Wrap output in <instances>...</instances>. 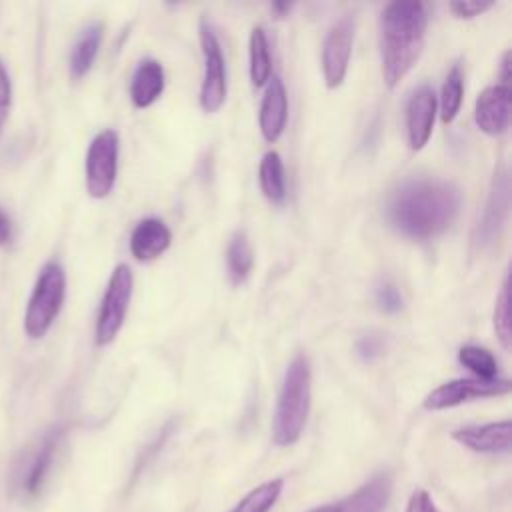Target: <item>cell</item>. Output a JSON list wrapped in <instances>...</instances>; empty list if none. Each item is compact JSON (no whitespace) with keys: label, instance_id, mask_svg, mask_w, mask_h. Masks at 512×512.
Segmentation results:
<instances>
[{"label":"cell","instance_id":"obj_1","mask_svg":"<svg viewBox=\"0 0 512 512\" xmlns=\"http://www.w3.org/2000/svg\"><path fill=\"white\" fill-rule=\"evenodd\" d=\"M460 208L462 194L452 182L414 178L388 196L386 218L406 238L430 240L452 226Z\"/></svg>","mask_w":512,"mask_h":512},{"label":"cell","instance_id":"obj_2","mask_svg":"<svg viewBox=\"0 0 512 512\" xmlns=\"http://www.w3.org/2000/svg\"><path fill=\"white\" fill-rule=\"evenodd\" d=\"M428 14L418 0H396L386 4L380 18L382 78L396 88L418 62L426 40Z\"/></svg>","mask_w":512,"mask_h":512},{"label":"cell","instance_id":"obj_3","mask_svg":"<svg viewBox=\"0 0 512 512\" xmlns=\"http://www.w3.org/2000/svg\"><path fill=\"white\" fill-rule=\"evenodd\" d=\"M312 402L310 360L296 354L284 372L272 418V440L276 446H292L300 440Z\"/></svg>","mask_w":512,"mask_h":512},{"label":"cell","instance_id":"obj_4","mask_svg":"<svg viewBox=\"0 0 512 512\" xmlns=\"http://www.w3.org/2000/svg\"><path fill=\"white\" fill-rule=\"evenodd\" d=\"M66 298V272L58 262H46L36 278L24 312V332L30 340L48 334Z\"/></svg>","mask_w":512,"mask_h":512},{"label":"cell","instance_id":"obj_5","mask_svg":"<svg viewBox=\"0 0 512 512\" xmlns=\"http://www.w3.org/2000/svg\"><path fill=\"white\" fill-rule=\"evenodd\" d=\"M132 286V270L126 264H118L108 278V286L104 290L96 318L94 340L98 346H108L118 336L132 298Z\"/></svg>","mask_w":512,"mask_h":512},{"label":"cell","instance_id":"obj_6","mask_svg":"<svg viewBox=\"0 0 512 512\" xmlns=\"http://www.w3.org/2000/svg\"><path fill=\"white\" fill-rule=\"evenodd\" d=\"M118 148H120L118 134L116 130H110V128L98 132L88 146L86 162H84L86 192L96 200L106 198L116 184Z\"/></svg>","mask_w":512,"mask_h":512},{"label":"cell","instance_id":"obj_7","mask_svg":"<svg viewBox=\"0 0 512 512\" xmlns=\"http://www.w3.org/2000/svg\"><path fill=\"white\" fill-rule=\"evenodd\" d=\"M200 46L204 56V74L200 84V106L204 112L214 114L226 102V62L220 40L210 22L200 20Z\"/></svg>","mask_w":512,"mask_h":512},{"label":"cell","instance_id":"obj_8","mask_svg":"<svg viewBox=\"0 0 512 512\" xmlns=\"http://www.w3.org/2000/svg\"><path fill=\"white\" fill-rule=\"evenodd\" d=\"M510 392V380L506 378H494V380H482V378H454L438 388H434L424 398L426 410H446L454 408L472 400L482 398H494L504 396Z\"/></svg>","mask_w":512,"mask_h":512},{"label":"cell","instance_id":"obj_9","mask_svg":"<svg viewBox=\"0 0 512 512\" xmlns=\"http://www.w3.org/2000/svg\"><path fill=\"white\" fill-rule=\"evenodd\" d=\"M508 208H510V176L506 168H498L492 178L488 200L474 234V244L478 246V250H488L498 242L508 220Z\"/></svg>","mask_w":512,"mask_h":512},{"label":"cell","instance_id":"obj_10","mask_svg":"<svg viewBox=\"0 0 512 512\" xmlns=\"http://www.w3.org/2000/svg\"><path fill=\"white\" fill-rule=\"evenodd\" d=\"M354 44V18H340L326 34L322 44V74L328 88H338L344 82Z\"/></svg>","mask_w":512,"mask_h":512},{"label":"cell","instance_id":"obj_11","mask_svg":"<svg viewBox=\"0 0 512 512\" xmlns=\"http://www.w3.org/2000/svg\"><path fill=\"white\" fill-rule=\"evenodd\" d=\"M512 92L508 84H494L484 88L474 104L476 126L488 136H500L510 124Z\"/></svg>","mask_w":512,"mask_h":512},{"label":"cell","instance_id":"obj_12","mask_svg":"<svg viewBox=\"0 0 512 512\" xmlns=\"http://www.w3.org/2000/svg\"><path fill=\"white\" fill-rule=\"evenodd\" d=\"M434 118H436V94L432 86L422 84L412 92L406 106V134H408L410 150L418 152L428 144L434 130Z\"/></svg>","mask_w":512,"mask_h":512},{"label":"cell","instance_id":"obj_13","mask_svg":"<svg viewBox=\"0 0 512 512\" xmlns=\"http://www.w3.org/2000/svg\"><path fill=\"white\" fill-rule=\"evenodd\" d=\"M510 420L462 426L452 430V440L476 454H508L510 452Z\"/></svg>","mask_w":512,"mask_h":512},{"label":"cell","instance_id":"obj_14","mask_svg":"<svg viewBox=\"0 0 512 512\" xmlns=\"http://www.w3.org/2000/svg\"><path fill=\"white\" fill-rule=\"evenodd\" d=\"M288 120V92L280 76H272L268 80L266 92L262 96L260 112H258V126L266 142H276Z\"/></svg>","mask_w":512,"mask_h":512},{"label":"cell","instance_id":"obj_15","mask_svg":"<svg viewBox=\"0 0 512 512\" xmlns=\"http://www.w3.org/2000/svg\"><path fill=\"white\" fill-rule=\"evenodd\" d=\"M58 442H60V432L58 430L50 432L40 442V446L36 448L32 458L28 460L26 468L20 474V484H18L24 498H36L42 492V488L46 484V478L50 474V468L54 464Z\"/></svg>","mask_w":512,"mask_h":512},{"label":"cell","instance_id":"obj_16","mask_svg":"<svg viewBox=\"0 0 512 512\" xmlns=\"http://www.w3.org/2000/svg\"><path fill=\"white\" fill-rule=\"evenodd\" d=\"M170 242L172 232L160 218H144L130 234V252L138 262H150L162 256Z\"/></svg>","mask_w":512,"mask_h":512},{"label":"cell","instance_id":"obj_17","mask_svg":"<svg viewBox=\"0 0 512 512\" xmlns=\"http://www.w3.org/2000/svg\"><path fill=\"white\" fill-rule=\"evenodd\" d=\"M392 474L378 472L364 482L356 492L338 502L340 512H380L392 494Z\"/></svg>","mask_w":512,"mask_h":512},{"label":"cell","instance_id":"obj_18","mask_svg":"<svg viewBox=\"0 0 512 512\" xmlns=\"http://www.w3.org/2000/svg\"><path fill=\"white\" fill-rule=\"evenodd\" d=\"M164 68L154 58H144L138 62L130 78V100L136 108L152 106L164 92Z\"/></svg>","mask_w":512,"mask_h":512},{"label":"cell","instance_id":"obj_19","mask_svg":"<svg viewBox=\"0 0 512 512\" xmlns=\"http://www.w3.org/2000/svg\"><path fill=\"white\" fill-rule=\"evenodd\" d=\"M102 36H104V24L102 22H90L88 26H84L72 46V52H70V76L72 80H82L96 56H98V50H100V44H102Z\"/></svg>","mask_w":512,"mask_h":512},{"label":"cell","instance_id":"obj_20","mask_svg":"<svg viewBox=\"0 0 512 512\" xmlns=\"http://www.w3.org/2000/svg\"><path fill=\"white\" fill-rule=\"evenodd\" d=\"M254 266V252L246 232L238 230L226 246V274L232 286H240L248 280Z\"/></svg>","mask_w":512,"mask_h":512},{"label":"cell","instance_id":"obj_21","mask_svg":"<svg viewBox=\"0 0 512 512\" xmlns=\"http://www.w3.org/2000/svg\"><path fill=\"white\" fill-rule=\"evenodd\" d=\"M258 182L260 190L272 204H282L286 198V178L284 164L276 150H270L262 156L258 166Z\"/></svg>","mask_w":512,"mask_h":512},{"label":"cell","instance_id":"obj_22","mask_svg":"<svg viewBox=\"0 0 512 512\" xmlns=\"http://www.w3.org/2000/svg\"><path fill=\"white\" fill-rule=\"evenodd\" d=\"M248 54H250V80L256 88L264 86L272 74V58L266 32L260 26H254L248 40Z\"/></svg>","mask_w":512,"mask_h":512},{"label":"cell","instance_id":"obj_23","mask_svg":"<svg viewBox=\"0 0 512 512\" xmlns=\"http://www.w3.org/2000/svg\"><path fill=\"white\" fill-rule=\"evenodd\" d=\"M282 488H284L282 478L266 480L256 488H252L244 498H240L230 512H270L278 502Z\"/></svg>","mask_w":512,"mask_h":512},{"label":"cell","instance_id":"obj_24","mask_svg":"<svg viewBox=\"0 0 512 512\" xmlns=\"http://www.w3.org/2000/svg\"><path fill=\"white\" fill-rule=\"evenodd\" d=\"M462 94H464V72H462V66L456 62L448 70L442 84V94H440V118L444 124H450L458 116Z\"/></svg>","mask_w":512,"mask_h":512},{"label":"cell","instance_id":"obj_25","mask_svg":"<svg viewBox=\"0 0 512 512\" xmlns=\"http://www.w3.org/2000/svg\"><path fill=\"white\" fill-rule=\"evenodd\" d=\"M458 362L468 368L474 378L482 380H494L498 378V362L492 356L490 350L476 346V344H466L458 350Z\"/></svg>","mask_w":512,"mask_h":512},{"label":"cell","instance_id":"obj_26","mask_svg":"<svg viewBox=\"0 0 512 512\" xmlns=\"http://www.w3.org/2000/svg\"><path fill=\"white\" fill-rule=\"evenodd\" d=\"M494 330H496L500 344L508 350L510 348V284H508V276L504 278L500 294L496 296Z\"/></svg>","mask_w":512,"mask_h":512},{"label":"cell","instance_id":"obj_27","mask_svg":"<svg viewBox=\"0 0 512 512\" xmlns=\"http://www.w3.org/2000/svg\"><path fill=\"white\" fill-rule=\"evenodd\" d=\"M374 300H376V306L384 312V314H396L402 310L404 306V300H402V294L398 290V286L390 280H382L376 290H374Z\"/></svg>","mask_w":512,"mask_h":512},{"label":"cell","instance_id":"obj_28","mask_svg":"<svg viewBox=\"0 0 512 512\" xmlns=\"http://www.w3.org/2000/svg\"><path fill=\"white\" fill-rule=\"evenodd\" d=\"M354 350H356V356H358L362 362H368V364H370V362L378 360V358L384 354V340H382V336H378V334H366V336H362V338L356 340Z\"/></svg>","mask_w":512,"mask_h":512},{"label":"cell","instance_id":"obj_29","mask_svg":"<svg viewBox=\"0 0 512 512\" xmlns=\"http://www.w3.org/2000/svg\"><path fill=\"white\" fill-rule=\"evenodd\" d=\"M10 108H12V82L0 60V134L10 116Z\"/></svg>","mask_w":512,"mask_h":512},{"label":"cell","instance_id":"obj_30","mask_svg":"<svg viewBox=\"0 0 512 512\" xmlns=\"http://www.w3.org/2000/svg\"><path fill=\"white\" fill-rule=\"evenodd\" d=\"M492 6H494V2H476V0H456V2H450L452 14L456 18H466V20L484 14Z\"/></svg>","mask_w":512,"mask_h":512},{"label":"cell","instance_id":"obj_31","mask_svg":"<svg viewBox=\"0 0 512 512\" xmlns=\"http://www.w3.org/2000/svg\"><path fill=\"white\" fill-rule=\"evenodd\" d=\"M404 512H440V510H438V506L434 504L432 496H430L426 490L418 488V490H414V492L410 494Z\"/></svg>","mask_w":512,"mask_h":512},{"label":"cell","instance_id":"obj_32","mask_svg":"<svg viewBox=\"0 0 512 512\" xmlns=\"http://www.w3.org/2000/svg\"><path fill=\"white\" fill-rule=\"evenodd\" d=\"M14 238V226L10 216L6 214V210L0 206V248L8 246Z\"/></svg>","mask_w":512,"mask_h":512},{"label":"cell","instance_id":"obj_33","mask_svg":"<svg viewBox=\"0 0 512 512\" xmlns=\"http://www.w3.org/2000/svg\"><path fill=\"white\" fill-rule=\"evenodd\" d=\"M500 78H502V84H508V80H510V52H508V50L502 54Z\"/></svg>","mask_w":512,"mask_h":512},{"label":"cell","instance_id":"obj_34","mask_svg":"<svg viewBox=\"0 0 512 512\" xmlns=\"http://www.w3.org/2000/svg\"><path fill=\"white\" fill-rule=\"evenodd\" d=\"M308 512H340L338 504H326V506H318V508H312Z\"/></svg>","mask_w":512,"mask_h":512},{"label":"cell","instance_id":"obj_35","mask_svg":"<svg viewBox=\"0 0 512 512\" xmlns=\"http://www.w3.org/2000/svg\"><path fill=\"white\" fill-rule=\"evenodd\" d=\"M272 8H274L276 12H280V14H284V12H290L292 4H280V2H276V4H272Z\"/></svg>","mask_w":512,"mask_h":512}]
</instances>
